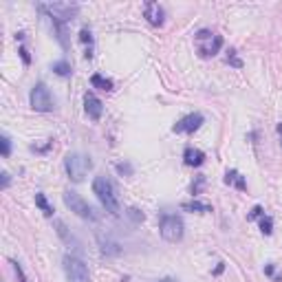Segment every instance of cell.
<instances>
[{
	"label": "cell",
	"mask_w": 282,
	"mask_h": 282,
	"mask_svg": "<svg viewBox=\"0 0 282 282\" xmlns=\"http://www.w3.org/2000/svg\"><path fill=\"white\" fill-rule=\"evenodd\" d=\"M93 192L97 194L99 203L104 205L106 212H110L112 216H119L121 214V205H119V196H117L115 186L108 181L106 177H97L93 181Z\"/></svg>",
	"instance_id": "cell-1"
},
{
	"label": "cell",
	"mask_w": 282,
	"mask_h": 282,
	"mask_svg": "<svg viewBox=\"0 0 282 282\" xmlns=\"http://www.w3.org/2000/svg\"><path fill=\"white\" fill-rule=\"evenodd\" d=\"M91 168H93L91 157L82 155V152H69V155L64 157V170L69 174L71 181H75V183L84 181V177L91 172Z\"/></svg>",
	"instance_id": "cell-2"
},
{
	"label": "cell",
	"mask_w": 282,
	"mask_h": 282,
	"mask_svg": "<svg viewBox=\"0 0 282 282\" xmlns=\"http://www.w3.org/2000/svg\"><path fill=\"white\" fill-rule=\"evenodd\" d=\"M194 42H196V51L203 60L207 58H214L220 49H223V38L216 35L209 29H201L196 35H194Z\"/></svg>",
	"instance_id": "cell-3"
},
{
	"label": "cell",
	"mask_w": 282,
	"mask_h": 282,
	"mask_svg": "<svg viewBox=\"0 0 282 282\" xmlns=\"http://www.w3.org/2000/svg\"><path fill=\"white\" fill-rule=\"evenodd\" d=\"M159 234H161V238L168 240V243H179V240L183 238V234H186V225H183L181 216H177V214H166V216H161Z\"/></svg>",
	"instance_id": "cell-4"
},
{
	"label": "cell",
	"mask_w": 282,
	"mask_h": 282,
	"mask_svg": "<svg viewBox=\"0 0 282 282\" xmlns=\"http://www.w3.org/2000/svg\"><path fill=\"white\" fill-rule=\"evenodd\" d=\"M38 9L44 13V16L53 18L55 22L66 24L69 20H73L78 16V4H71V2H53V4H38Z\"/></svg>",
	"instance_id": "cell-5"
},
{
	"label": "cell",
	"mask_w": 282,
	"mask_h": 282,
	"mask_svg": "<svg viewBox=\"0 0 282 282\" xmlns=\"http://www.w3.org/2000/svg\"><path fill=\"white\" fill-rule=\"evenodd\" d=\"M29 99H31V108L38 110V112H51L55 108V99H53V95H51V91L47 89L44 82H38V84L33 86Z\"/></svg>",
	"instance_id": "cell-6"
},
{
	"label": "cell",
	"mask_w": 282,
	"mask_h": 282,
	"mask_svg": "<svg viewBox=\"0 0 282 282\" xmlns=\"http://www.w3.org/2000/svg\"><path fill=\"white\" fill-rule=\"evenodd\" d=\"M62 198H64V205H66V207H69L71 212L78 214L80 218H86V220H97V218H99V216L95 214V209L91 207V205L86 203L78 192H73V189H66Z\"/></svg>",
	"instance_id": "cell-7"
},
{
	"label": "cell",
	"mask_w": 282,
	"mask_h": 282,
	"mask_svg": "<svg viewBox=\"0 0 282 282\" xmlns=\"http://www.w3.org/2000/svg\"><path fill=\"white\" fill-rule=\"evenodd\" d=\"M64 274L69 282H91L89 267L78 256H64Z\"/></svg>",
	"instance_id": "cell-8"
},
{
	"label": "cell",
	"mask_w": 282,
	"mask_h": 282,
	"mask_svg": "<svg viewBox=\"0 0 282 282\" xmlns=\"http://www.w3.org/2000/svg\"><path fill=\"white\" fill-rule=\"evenodd\" d=\"M205 117L201 115V112H189V115H186L183 119H179L177 124H174L172 130L174 132H188V135H192V132H196L198 128L203 126Z\"/></svg>",
	"instance_id": "cell-9"
},
{
	"label": "cell",
	"mask_w": 282,
	"mask_h": 282,
	"mask_svg": "<svg viewBox=\"0 0 282 282\" xmlns=\"http://www.w3.org/2000/svg\"><path fill=\"white\" fill-rule=\"evenodd\" d=\"M143 16H146V20L152 24V27H161L163 18H166V11H163V7L159 2H146Z\"/></svg>",
	"instance_id": "cell-10"
},
{
	"label": "cell",
	"mask_w": 282,
	"mask_h": 282,
	"mask_svg": "<svg viewBox=\"0 0 282 282\" xmlns=\"http://www.w3.org/2000/svg\"><path fill=\"white\" fill-rule=\"evenodd\" d=\"M84 110L91 119H101V112H104V104H101L99 97H95L93 93H86L84 95Z\"/></svg>",
	"instance_id": "cell-11"
},
{
	"label": "cell",
	"mask_w": 282,
	"mask_h": 282,
	"mask_svg": "<svg viewBox=\"0 0 282 282\" xmlns=\"http://www.w3.org/2000/svg\"><path fill=\"white\" fill-rule=\"evenodd\" d=\"M183 161H186V166H189V168H198L205 163V152L189 146V148H186V152H183Z\"/></svg>",
	"instance_id": "cell-12"
},
{
	"label": "cell",
	"mask_w": 282,
	"mask_h": 282,
	"mask_svg": "<svg viewBox=\"0 0 282 282\" xmlns=\"http://www.w3.org/2000/svg\"><path fill=\"white\" fill-rule=\"evenodd\" d=\"M99 249L104 256H119L121 254V245L112 238H104V236H99Z\"/></svg>",
	"instance_id": "cell-13"
},
{
	"label": "cell",
	"mask_w": 282,
	"mask_h": 282,
	"mask_svg": "<svg viewBox=\"0 0 282 282\" xmlns=\"http://www.w3.org/2000/svg\"><path fill=\"white\" fill-rule=\"evenodd\" d=\"M225 183H227V186H234L236 189H240V192L247 189V181H245V177L238 170H227V174H225Z\"/></svg>",
	"instance_id": "cell-14"
},
{
	"label": "cell",
	"mask_w": 282,
	"mask_h": 282,
	"mask_svg": "<svg viewBox=\"0 0 282 282\" xmlns=\"http://www.w3.org/2000/svg\"><path fill=\"white\" fill-rule=\"evenodd\" d=\"M181 207L186 209V212H196V214H207V212H212V205L201 203V201H188V203H183Z\"/></svg>",
	"instance_id": "cell-15"
},
{
	"label": "cell",
	"mask_w": 282,
	"mask_h": 282,
	"mask_svg": "<svg viewBox=\"0 0 282 282\" xmlns=\"http://www.w3.org/2000/svg\"><path fill=\"white\" fill-rule=\"evenodd\" d=\"M35 205H38V207L42 209V214H44V216H49V218L53 216V207H51V205H49L47 196H44L42 192H38V194H35Z\"/></svg>",
	"instance_id": "cell-16"
},
{
	"label": "cell",
	"mask_w": 282,
	"mask_h": 282,
	"mask_svg": "<svg viewBox=\"0 0 282 282\" xmlns=\"http://www.w3.org/2000/svg\"><path fill=\"white\" fill-rule=\"evenodd\" d=\"M91 84H93L95 89H101V91H112V82L106 80L104 75H99V73H95L93 78H91Z\"/></svg>",
	"instance_id": "cell-17"
},
{
	"label": "cell",
	"mask_w": 282,
	"mask_h": 282,
	"mask_svg": "<svg viewBox=\"0 0 282 282\" xmlns=\"http://www.w3.org/2000/svg\"><path fill=\"white\" fill-rule=\"evenodd\" d=\"M51 69L55 71V75H60V78H66V75H71V64L66 62V60H58V62H53Z\"/></svg>",
	"instance_id": "cell-18"
},
{
	"label": "cell",
	"mask_w": 282,
	"mask_h": 282,
	"mask_svg": "<svg viewBox=\"0 0 282 282\" xmlns=\"http://www.w3.org/2000/svg\"><path fill=\"white\" fill-rule=\"evenodd\" d=\"M260 232H263L265 236H269L271 232H274V220H271L269 216H260Z\"/></svg>",
	"instance_id": "cell-19"
},
{
	"label": "cell",
	"mask_w": 282,
	"mask_h": 282,
	"mask_svg": "<svg viewBox=\"0 0 282 282\" xmlns=\"http://www.w3.org/2000/svg\"><path fill=\"white\" fill-rule=\"evenodd\" d=\"M0 146H2V157L7 159L9 155H11V139H9L7 135H2L0 137Z\"/></svg>",
	"instance_id": "cell-20"
},
{
	"label": "cell",
	"mask_w": 282,
	"mask_h": 282,
	"mask_svg": "<svg viewBox=\"0 0 282 282\" xmlns=\"http://www.w3.org/2000/svg\"><path fill=\"white\" fill-rule=\"evenodd\" d=\"M11 265H13V271H16L18 282H29V280H27V276H24V271H22V265H20L18 260H11Z\"/></svg>",
	"instance_id": "cell-21"
},
{
	"label": "cell",
	"mask_w": 282,
	"mask_h": 282,
	"mask_svg": "<svg viewBox=\"0 0 282 282\" xmlns=\"http://www.w3.org/2000/svg\"><path fill=\"white\" fill-rule=\"evenodd\" d=\"M80 40L91 47V44H93V35H91V29H86V27L82 29V31H80Z\"/></svg>",
	"instance_id": "cell-22"
},
{
	"label": "cell",
	"mask_w": 282,
	"mask_h": 282,
	"mask_svg": "<svg viewBox=\"0 0 282 282\" xmlns=\"http://www.w3.org/2000/svg\"><path fill=\"white\" fill-rule=\"evenodd\" d=\"M128 216L135 220V223H141V220H143V212H139L137 207H130V209H128Z\"/></svg>",
	"instance_id": "cell-23"
},
{
	"label": "cell",
	"mask_w": 282,
	"mask_h": 282,
	"mask_svg": "<svg viewBox=\"0 0 282 282\" xmlns=\"http://www.w3.org/2000/svg\"><path fill=\"white\" fill-rule=\"evenodd\" d=\"M227 64L238 66V69H240V66H243V62H240V60L236 58V51H229V53H227Z\"/></svg>",
	"instance_id": "cell-24"
},
{
	"label": "cell",
	"mask_w": 282,
	"mask_h": 282,
	"mask_svg": "<svg viewBox=\"0 0 282 282\" xmlns=\"http://www.w3.org/2000/svg\"><path fill=\"white\" fill-rule=\"evenodd\" d=\"M260 216H265V209L260 207V205H256V207L251 209V214H249V220H256V218H260Z\"/></svg>",
	"instance_id": "cell-25"
},
{
	"label": "cell",
	"mask_w": 282,
	"mask_h": 282,
	"mask_svg": "<svg viewBox=\"0 0 282 282\" xmlns=\"http://www.w3.org/2000/svg\"><path fill=\"white\" fill-rule=\"evenodd\" d=\"M20 58H22V62H24V64H31V58H29V51L24 49V47H20Z\"/></svg>",
	"instance_id": "cell-26"
},
{
	"label": "cell",
	"mask_w": 282,
	"mask_h": 282,
	"mask_svg": "<svg viewBox=\"0 0 282 282\" xmlns=\"http://www.w3.org/2000/svg\"><path fill=\"white\" fill-rule=\"evenodd\" d=\"M117 172H119V174H132V168L128 166V163H126V166H124V163H119V166H117Z\"/></svg>",
	"instance_id": "cell-27"
},
{
	"label": "cell",
	"mask_w": 282,
	"mask_h": 282,
	"mask_svg": "<svg viewBox=\"0 0 282 282\" xmlns=\"http://www.w3.org/2000/svg\"><path fill=\"white\" fill-rule=\"evenodd\" d=\"M203 181H205V179H203V177H198V181H196V183H192V194H196V192H198V189H201V186H203Z\"/></svg>",
	"instance_id": "cell-28"
},
{
	"label": "cell",
	"mask_w": 282,
	"mask_h": 282,
	"mask_svg": "<svg viewBox=\"0 0 282 282\" xmlns=\"http://www.w3.org/2000/svg\"><path fill=\"white\" fill-rule=\"evenodd\" d=\"M9 183H11V177H9L7 172H2V189H7Z\"/></svg>",
	"instance_id": "cell-29"
},
{
	"label": "cell",
	"mask_w": 282,
	"mask_h": 282,
	"mask_svg": "<svg viewBox=\"0 0 282 282\" xmlns=\"http://www.w3.org/2000/svg\"><path fill=\"white\" fill-rule=\"evenodd\" d=\"M265 271H267V276H274V265H269Z\"/></svg>",
	"instance_id": "cell-30"
},
{
	"label": "cell",
	"mask_w": 282,
	"mask_h": 282,
	"mask_svg": "<svg viewBox=\"0 0 282 282\" xmlns=\"http://www.w3.org/2000/svg\"><path fill=\"white\" fill-rule=\"evenodd\" d=\"M159 282H177L174 278H163V280H159Z\"/></svg>",
	"instance_id": "cell-31"
},
{
	"label": "cell",
	"mask_w": 282,
	"mask_h": 282,
	"mask_svg": "<svg viewBox=\"0 0 282 282\" xmlns=\"http://www.w3.org/2000/svg\"><path fill=\"white\" fill-rule=\"evenodd\" d=\"M276 130H278V135L282 137V124H278V128H276Z\"/></svg>",
	"instance_id": "cell-32"
}]
</instances>
